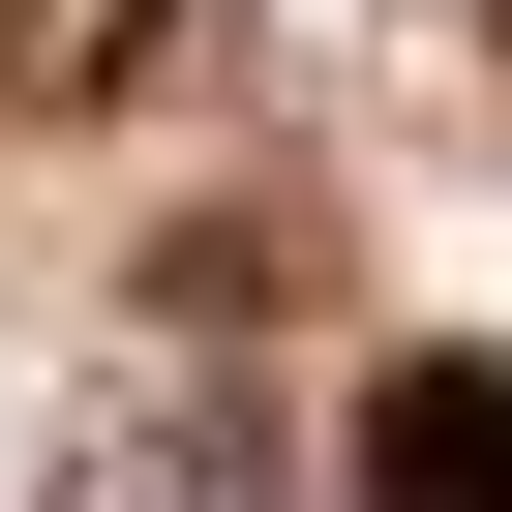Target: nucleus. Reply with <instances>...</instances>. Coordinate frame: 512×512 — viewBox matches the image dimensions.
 Listing matches in <instances>:
<instances>
[{
  "label": "nucleus",
  "instance_id": "nucleus-1",
  "mask_svg": "<svg viewBox=\"0 0 512 512\" xmlns=\"http://www.w3.org/2000/svg\"><path fill=\"white\" fill-rule=\"evenodd\" d=\"M31 512H272V422H241L211 362H121V392L31 452Z\"/></svg>",
  "mask_w": 512,
  "mask_h": 512
},
{
  "label": "nucleus",
  "instance_id": "nucleus-2",
  "mask_svg": "<svg viewBox=\"0 0 512 512\" xmlns=\"http://www.w3.org/2000/svg\"><path fill=\"white\" fill-rule=\"evenodd\" d=\"M362 512H512V362H392L362 392Z\"/></svg>",
  "mask_w": 512,
  "mask_h": 512
},
{
  "label": "nucleus",
  "instance_id": "nucleus-3",
  "mask_svg": "<svg viewBox=\"0 0 512 512\" xmlns=\"http://www.w3.org/2000/svg\"><path fill=\"white\" fill-rule=\"evenodd\" d=\"M0 31H31V91H61V121H121V91L211 31V0H0Z\"/></svg>",
  "mask_w": 512,
  "mask_h": 512
},
{
  "label": "nucleus",
  "instance_id": "nucleus-4",
  "mask_svg": "<svg viewBox=\"0 0 512 512\" xmlns=\"http://www.w3.org/2000/svg\"><path fill=\"white\" fill-rule=\"evenodd\" d=\"M452 31H482V61H512V0H452Z\"/></svg>",
  "mask_w": 512,
  "mask_h": 512
}]
</instances>
